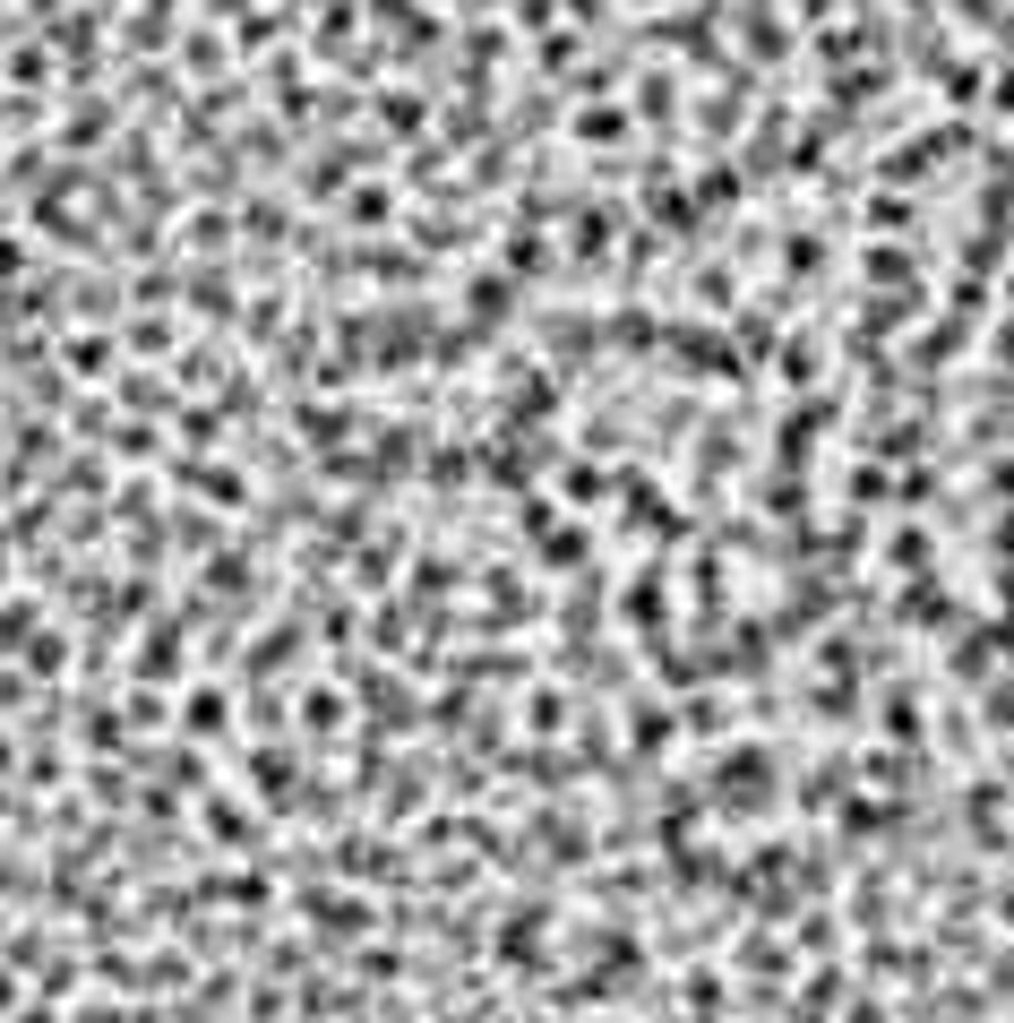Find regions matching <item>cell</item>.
Instances as JSON below:
<instances>
[{
  "mask_svg": "<svg viewBox=\"0 0 1014 1023\" xmlns=\"http://www.w3.org/2000/svg\"><path fill=\"white\" fill-rule=\"evenodd\" d=\"M722 800H731V809H765V800H774V758H765V749H731V758H722V783H714Z\"/></svg>",
  "mask_w": 1014,
  "mask_h": 1023,
  "instance_id": "1",
  "label": "cell"
},
{
  "mask_svg": "<svg viewBox=\"0 0 1014 1023\" xmlns=\"http://www.w3.org/2000/svg\"><path fill=\"white\" fill-rule=\"evenodd\" d=\"M181 723H190L198 740H224V696H215V689H198V696H190V714H181Z\"/></svg>",
  "mask_w": 1014,
  "mask_h": 1023,
  "instance_id": "2",
  "label": "cell"
},
{
  "mask_svg": "<svg viewBox=\"0 0 1014 1023\" xmlns=\"http://www.w3.org/2000/svg\"><path fill=\"white\" fill-rule=\"evenodd\" d=\"M344 723V705H335V689H310V731H335Z\"/></svg>",
  "mask_w": 1014,
  "mask_h": 1023,
  "instance_id": "3",
  "label": "cell"
},
{
  "mask_svg": "<svg viewBox=\"0 0 1014 1023\" xmlns=\"http://www.w3.org/2000/svg\"><path fill=\"white\" fill-rule=\"evenodd\" d=\"M27 1023H52V1015H27Z\"/></svg>",
  "mask_w": 1014,
  "mask_h": 1023,
  "instance_id": "4",
  "label": "cell"
}]
</instances>
